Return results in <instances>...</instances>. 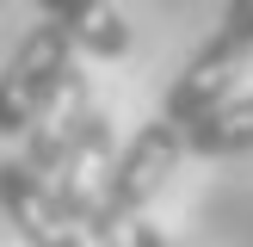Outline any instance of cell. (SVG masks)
Masks as SVG:
<instances>
[{"label": "cell", "instance_id": "1", "mask_svg": "<svg viewBox=\"0 0 253 247\" xmlns=\"http://www.w3.org/2000/svg\"><path fill=\"white\" fill-rule=\"evenodd\" d=\"M179 155H192L185 130L167 124V118H148L142 130L118 148V161H111L105 185H99V204H93V216H86L81 235L86 241H105L118 222H136L148 204H155V192L167 185V173L179 167Z\"/></svg>", "mask_w": 253, "mask_h": 247}, {"label": "cell", "instance_id": "2", "mask_svg": "<svg viewBox=\"0 0 253 247\" xmlns=\"http://www.w3.org/2000/svg\"><path fill=\"white\" fill-rule=\"evenodd\" d=\"M68 81H74V37L56 19L31 25L0 68V136H31V124L62 99Z\"/></svg>", "mask_w": 253, "mask_h": 247}, {"label": "cell", "instance_id": "3", "mask_svg": "<svg viewBox=\"0 0 253 247\" xmlns=\"http://www.w3.org/2000/svg\"><path fill=\"white\" fill-rule=\"evenodd\" d=\"M241 62H247L241 49H229L222 37H210V43L179 68V81L167 86V105H161V118L179 124V130L192 136L204 118H216L222 105H235V99H241V93H235V81H241Z\"/></svg>", "mask_w": 253, "mask_h": 247}, {"label": "cell", "instance_id": "4", "mask_svg": "<svg viewBox=\"0 0 253 247\" xmlns=\"http://www.w3.org/2000/svg\"><path fill=\"white\" fill-rule=\"evenodd\" d=\"M0 210H6V222L19 229L25 247H86L81 222L56 204L43 173H31L25 161H0Z\"/></svg>", "mask_w": 253, "mask_h": 247}, {"label": "cell", "instance_id": "5", "mask_svg": "<svg viewBox=\"0 0 253 247\" xmlns=\"http://www.w3.org/2000/svg\"><path fill=\"white\" fill-rule=\"evenodd\" d=\"M99 118H105V111L93 105V86H86L81 74H74V81L62 86V99H56V105H49L43 118L31 124V148H25V167L49 179V173H56L62 161H68L74 148H81L86 136H93V124H99Z\"/></svg>", "mask_w": 253, "mask_h": 247}, {"label": "cell", "instance_id": "6", "mask_svg": "<svg viewBox=\"0 0 253 247\" xmlns=\"http://www.w3.org/2000/svg\"><path fill=\"white\" fill-rule=\"evenodd\" d=\"M37 12L56 19L74 37V49H93L99 62L130 56V25H124V12L111 0H37Z\"/></svg>", "mask_w": 253, "mask_h": 247}, {"label": "cell", "instance_id": "7", "mask_svg": "<svg viewBox=\"0 0 253 247\" xmlns=\"http://www.w3.org/2000/svg\"><path fill=\"white\" fill-rule=\"evenodd\" d=\"M185 142H192V155H204V161L247 155V148H253V93H241L235 105H222L216 118H204Z\"/></svg>", "mask_w": 253, "mask_h": 247}, {"label": "cell", "instance_id": "8", "mask_svg": "<svg viewBox=\"0 0 253 247\" xmlns=\"http://www.w3.org/2000/svg\"><path fill=\"white\" fill-rule=\"evenodd\" d=\"M216 37L229 49H241V56H253V0H229V12H222Z\"/></svg>", "mask_w": 253, "mask_h": 247}, {"label": "cell", "instance_id": "9", "mask_svg": "<svg viewBox=\"0 0 253 247\" xmlns=\"http://www.w3.org/2000/svg\"><path fill=\"white\" fill-rule=\"evenodd\" d=\"M93 247H179V241H167L155 222H142V216H136V222H118V229H111L105 241H93Z\"/></svg>", "mask_w": 253, "mask_h": 247}]
</instances>
